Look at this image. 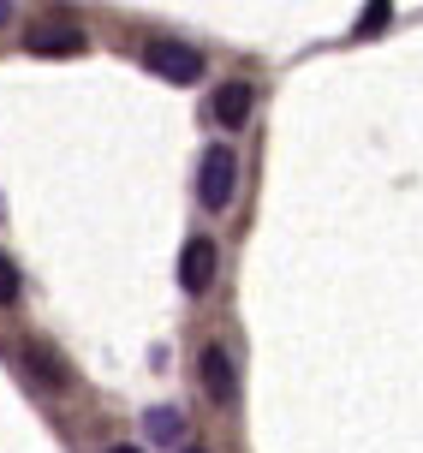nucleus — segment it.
Listing matches in <instances>:
<instances>
[{
	"label": "nucleus",
	"mask_w": 423,
	"mask_h": 453,
	"mask_svg": "<svg viewBox=\"0 0 423 453\" xmlns=\"http://www.w3.org/2000/svg\"><path fill=\"white\" fill-rule=\"evenodd\" d=\"M233 185H239V161H233V150H209L203 167H197L203 209H227V203H233Z\"/></svg>",
	"instance_id": "f257e3e1"
},
{
	"label": "nucleus",
	"mask_w": 423,
	"mask_h": 453,
	"mask_svg": "<svg viewBox=\"0 0 423 453\" xmlns=\"http://www.w3.org/2000/svg\"><path fill=\"white\" fill-rule=\"evenodd\" d=\"M24 364H30V370H36V376H42L48 388H60V382H66V370H60V364L48 358L42 346H24Z\"/></svg>",
	"instance_id": "6e6552de"
},
{
	"label": "nucleus",
	"mask_w": 423,
	"mask_h": 453,
	"mask_svg": "<svg viewBox=\"0 0 423 453\" xmlns=\"http://www.w3.org/2000/svg\"><path fill=\"white\" fill-rule=\"evenodd\" d=\"M143 66L156 72V78H167V84H197L203 78V54L185 42H150L143 48Z\"/></svg>",
	"instance_id": "f03ea898"
},
{
	"label": "nucleus",
	"mask_w": 423,
	"mask_h": 453,
	"mask_svg": "<svg viewBox=\"0 0 423 453\" xmlns=\"http://www.w3.org/2000/svg\"><path fill=\"white\" fill-rule=\"evenodd\" d=\"M209 280H215V245L209 239H185V250H179V287L185 293H209Z\"/></svg>",
	"instance_id": "20e7f679"
},
{
	"label": "nucleus",
	"mask_w": 423,
	"mask_h": 453,
	"mask_svg": "<svg viewBox=\"0 0 423 453\" xmlns=\"http://www.w3.org/2000/svg\"><path fill=\"white\" fill-rule=\"evenodd\" d=\"M143 435H150V441H179V435H185V418H179L173 406H150L143 411Z\"/></svg>",
	"instance_id": "0eeeda50"
},
{
	"label": "nucleus",
	"mask_w": 423,
	"mask_h": 453,
	"mask_svg": "<svg viewBox=\"0 0 423 453\" xmlns=\"http://www.w3.org/2000/svg\"><path fill=\"white\" fill-rule=\"evenodd\" d=\"M24 48H30V54H60V60H66V54L84 48V30H78L66 12H60V19H36V24H24Z\"/></svg>",
	"instance_id": "7ed1b4c3"
},
{
	"label": "nucleus",
	"mask_w": 423,
	"mask_h": 453,
	"mask_svg": "<svg viewBox=\"0 0 423 453\" xmlns=\"http://www.w3.org/2000/svg\"><path fill=\"white\" fill-rule=\"evenodd\" d=\"M19 293H24L19 263H12V257H0V304H19Z\"/></svg>",
	"instance_id": "1a4fd4ad"
},
{
	"label": "nucleus",
	"mask_w": 423,
	"mask_h": 453,
	"mask_svg": "<svg viewBox=\"0 0 423 453\" xmlns=\"http://www.w3.org/2000/svg\"><path fill=\"white\" fill-rule=\"evenodd\" d=\"M113 453H143V448H113Z\"/></svg>",
	"instance_id": "ddd939ff"
},
{
	"label": "nucleus",
	"mask_w": 423,
	"mask_h": 453,
	"mask_svg": "<svg viewBox=\"0 0 423 453\" xmlns=\"http://www.w3.org/2000/svg\"><path fill=\"white\" fill-rule=\"evenodd\" d=\"M250 102H257V96H250V84H245V78H233V84H221V90H215V119H221V126H245V119H250Z\"/></svg>",
	"instance_id": "423d86ee"
},
{
	"label": "nucleus",
	"mask_w": 423,
	"mask_h": 453,
	"mask_svg": "<svg viewBox=\"0 0 423 453\" xmlns=\"http://www.w3.org/2000/svg\"><path fill=\"white\" fill-rule=\"evenodd\" d=\"M179 453H209V448H179Z\"/></svg>",
	"instance_id": "f8f14e48"
},
{
	"label": "nucleus",
	"mask_w": 423,
	"mask_h": 453,
	"mask_svg": "<svg viewBox=\"0 0 423 453\" xmlns=\"http://www.w3.org/2000/svg\"><path fill=\"white\" fill-rule=\"evenodd\" d=\"M197 370H203V388H209V394H215V400H233V358H227V346H215V340H209V346H203L197 352Z\"/></svg>",
	"instance_id": "39448f33"
},
{
	"label": "nucleus",
	"mask_w": 423,
	"mask_h": 453,
	"mask_svg": "<svg viewBox=\"0 0 423 453\" xmlns=\"http://www.w3.org/2000/svg\"><path fill=\"white\" fill-rule=\"evenodd\" d=\"M381 24H388V0H370V12H364V24H358V36H376Z\"/></svg>",
	"instance_id": "9d476101"
},
{
	"label": "nucleus",
	"mask_w": 423,
	"mask_h": 453,
	"mask_svg": "<svg viewBox=\"0 0 423 453\" xmlns=\"http://www.w3.org/2000/svg\"><path fill=\"white\" fill-rule=\"evenodd\" d=\"M6 19H12V0H0V24H6Z\"/></svg>",
	"instance_id": "9b49d317"
}]
</instances>
